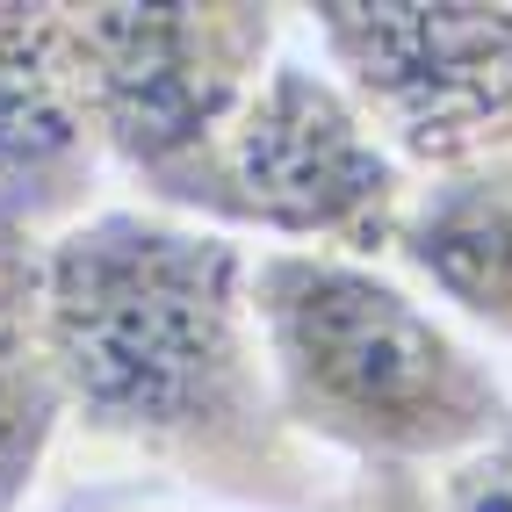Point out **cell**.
<instances>
[{
    "mask_svg": "<svg viewBox=\"0 0 512 512\" xmlns=\"http://www.w3.org/2000/svg\"><path fill=\"white\" fill-rule=\"evenodd\" d=\"M44 339L65 455L145 469L260 512H347L361 476L282 426L253 318V246L101 202L44 246Z\"/></svg>",
    "mask_w": 512,
    "mask_h": 512,
    "instance_id": "6da1fadb",
    "label": "cell"
},
{
    "mask_svg": "<svg viewBox=\"0 0 512 512\" xmlns=\"http://www.w3.org/2000/svg\"><path fill=\"white\" fill-rule=\"evenodd\" d=\"M282 426L354 476H440L512 419V375L383 260L253 246Z\"/></svg>",
    "mask_w": 512,
    "mask_h": 512,
    "instance_id": "7a4b0ae2",
    "label": "cell"
},
{
    "mask_svg": "<svg viewBox=\"0 0 512 512\" xmlns=\"http://www.w3.org/2000/svg\"><path fill=\"white\" fill-rule=\"evenodd\" d=\"M404 195L412 174L368 130L354 94L318 65V51L296 44L289 15V44L267 58V73L217 130V145L202 152L195 181L166 217L231 231L246 246L383 260Z\"/></svg>",
    "mask_w": 512,
    "mask_h": 512,
    "instance_id": "3957f363",
    "label": "cell"
},
{
    "mask_svg": "<svg viewBox=\"0 0 512 512\" xmlns=\"http://www.w3.org/2000/svg\"><path fill=\"white\" fill-rule=\"evenodd\" d=\"M282 44L289 8H65V51L109 181L130 202L174 210Z\"/></svg>",
    "mask_w": 512,
    "mask_h": 512,
    "instance_id": "277c9868",
    "label": "cell"
},
{
    "mask_svg": "<svg viewBox=\"0 0 512 512\" xmlns=\"http://www.w3.org/2000/svg\"><path fill=\"white\" fill-rule=\"evenodd\" d=\"M296 37L354 94L404 174L512 152V8L476 0H318Z\"/></svg>",
    "mask_w": 512,
    "mask_h": 512,
    "instance_id": "5b68a950",
    "label": "cell"
},
{
    "mask_svg": "<svg viewBox=\"0 0 512 512\" xmlns=\"http://www.w3.org/2000/svg\"><path fill=\"white\" fill-rule=\"evenodd\" d=\"M116 202L109 159L65 51V8L0 0V238L51 246Z\"/></svg>",
    "mask_w": 512,
    "mask_h": 512,
    "instance_id": "8992f818",
    "label": "cell"
},
{
    "mask_svg": "<svg viewBox=\"0 0 512 512\" xmlns=\"http://www.w3.org/2000/svg\"><path fill=\"white\" fill-rule=\"evenodd\" d=\"M383 267L484 354H512V152L419 174Z\"/></svg>",
    "mask_w": 512,
    "mask_h": 512,
    "instance_id": "52a82bcc",
    "label": "cell"
},
{
    "mask_svg": "<svg viewBox=\"0 0 512 512\" xmlns=\"http://www.w3.org/2000/svg\"><path fill=\"white\" fill-rule=\"evenodd\" d=\"M65 455V404L44 339V246L0 238V512H29Z\"/></svg>",
    "mask_w": 512,
    "mask_h": 512,
    "instance_id": "ba28073f",
    "label": "cell"
},
{
    "mask_svg": "<svg viewBox=\"0 0 512 512\" xmlns=\"http://www.w3.org/2000/svg\"><path fill=\"white\" fill-rule=\"evenodd\" d=\"M29 512H260V505L174 484V476H145V469L58 462L44 498ZM347 512H426V476H361V491H354Z\"/></svg>",
    "mask_w": 512,
    "mask_h": 512,
    "instance_id": "9c48e42d",
    "label": "cell"
},
{
    "mask_svg": "<svg viewBox=\"0 0 512 512\" xmlns=\"http://www.w3.org/2000/svg\"><path fill=\"white\" fill-rule=\"evenodd\" d=\"M426 512H512V419L455 469L426 476Z\"/></svg>",
    "mask_w": 512,
    "mask_h": 512,
    "instance_id": "30bf717a",
    "label": "cell"
}]
</instances>
